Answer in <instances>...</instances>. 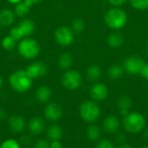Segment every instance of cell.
Segmentation results:
<instances>
[{
	"mask_svg": "<svg viewBox=\"0 0 148 148\" xmlns=\"http://www.w3.org/2000/svg\"><path fill=\"white\" fill-rule=\"evenodd\" d=\"M117 107L119 109V113L122 117L126 116L133 107V100L128 95H122L118 99Z\"/></svg>",
	"mask_w": 148,
	"mask_h": 148,
	"instance_id": "obj_17",
	"label": "cell"
},
{
	"mask_svg": "<svg viewBox=\"0 0 148 148\" xmlns=\"http://www.w3.org/2000/svg\"><path fill=\"white\" fill-rule=\"evenodd\" d=\"M28 129L32 135H39L42 134L46 129V124L44 120L39 116L33 117L28 122Z\"/></svg>",
	"mask_w": 148,
	"mask_h": 148,
	"instance_id": "obj_14",
	"label": "cell"
},
{
	"mask_svg": "<svg viewBox=\"0 0 148 148\" xmlns=\"http://www.w3.org/2000/svg\"><path fill=\"white\" fill-rule=\"evenodd\" d=\"M86 136L88 140L92 142H98L101 138V130L97 125L91 123L86 128Z\"/></svg>",
	"mask_w": 148,
	"mask_h": 148,
	"instance_id": "obj_21",
	"label": "cell"
},
{
	"mask_svg": "<svg viewBox=\"0 0 148 148\" xmlns=\"http://www.w3.org/2000/svg\"><path fill=\"white\" fill-rule=\"evenodd\" d=\"M6 117H7V112L5 111V109L0 108V121L5 120Z\"/></svg>",
	"mask_w": 148,
	"mask_h": 148,
	"instance_id": "obj_38",
	"label": "cell"
},
{
	"mask_svg": "<svg viewBox=\"0 0 148 148\" xmlns=\"http://www.w3.org/2000/svg\"><path fill=\"white\" fill-rule=\"evenodd\" d=\"M32 6L33 5L27 0H23L19 3L15 5V9H14L15 15L18 17L25 18L29 15Z\"/></svg>",
	"mask_w": 148,
	"mask_h": 148,
	"instance_id": "obj_22",
	"label": "cell"
},
{
	"mask_svg": "<svg viewBox=\"0 0 148 148\" xmlns=\"http://www.w3.org/2000/svg\"><path fill=\"white\" fill-rule=\"evenodd\" d=\"M9 83L14 91L23 94L32 88L33 79L29 76L25 69H17L10 75Z\"/></svg>",
	"mask_w": 148,
	"mask_h": 148,
	"instance_id": "obj_1",
	"label": "cell"
},
{
	"mask_svg": "<svg viewBox=\"0 0 148 148\" xmlns=\"http://www.w3.org/2000/svg\"><path fill=\"white\" fill-rule=\"evenodd\" d=\"M132 7L138 10H145L148 9V0H129Z\"/></svg>",
	"mask_w": 148,
	"mask_h": 148,
	"instance_id": "obj_28",
	"label": "cell"
},
{
	"mask_svg": "<svg viewBox=\"0 0 148 148\" xmlns=\"http://www.w3.org/2000/svg\"><path fill=\"white\" fill-rule=\"evenodd\" d=\"M79 114L82 121L91 124L97 121L101 114L99 105L95 101H84L79 107Z\"/></svg>",
	"mask_w": 148,
	"mask_h": 148,
	"instance_id": "obj_5",
	"label": "cell"
},
{
	"mask_svg": "<svg viewBox=\"0 0 148 148\" xmlns=\"http://www.w3.org/2000/svg\"><path fill=\"white\" fill-rule=\"evenodd\" d=\"M43 114L46 120H48L50 122L56 123V121L62 119L63 115V110L60 104H58L57 102L51 101L47 103V105L45 106Z\"/></svg>",
	"mask_w": 148,
	"mask_h": 148,
	"instance_id": "obj_9",
	"label": "cell"
},
{
	"mask_svg": "<svg viewBox=\"0 0 148 148\" xmlns=\"http://www.w3.org/2000/svg\"><path fill=\"white\" fill-rule=\"evenodd\" d=\"M49 143L47 140L39 139L33 144V148H49Z\"/></svg>",
	"mask_w": 148,
	"mask_h": 148,
	"instance_id": "obj_32",
	"label": "cell"
},
{
	"mask_svg": "<svg viewBox=\"0 0 148 148\" xmlns=\"http://www.w3.org/2000/svg\"><path fill=\"white\" fill-rule=\"evenodd\" d=\"M14 39H16V41H20L22 39H23V36L21 33V31L19 30L18 27L16 25V26H13L10 29V34Z\"/></svg>",
	"mask_w": 148,
	"mask_h": 148,
	"instance_id": "obj_30",
	"label": "cell"
},
{
	"mask_svg": "<svg viewBox=\"0 0 148 148\" xmlns=\"http://www.w3.org/2000/svg\"><path fill=\"white\" fill-rule=\"evenodd\" d=\"M128 16L127 12L119 7H113L109 9L104 15V22L106 25L114 29L118 30L126 26Z\"/></svg>",
	"mask_w": 148,
	"mask_h": 148,
	"instance_id": "obj_2",
	"label": "cell"
},
{
	"mask_svg": "<svg viewBox=\"0 0 148 148\" xmlns=\"http://www.w3.org/2000/svg\"><path fill=\"white\" fill-rule=\"evenodd\" d=\"M144 136H145V138H146V140H148V127L145 130V133H144Z\"/></svg>",
	"mask_w": 148,
	"mask_h": 148,
	"instance_id": "obj_43",
	"label": "cell"
},
{
	"mask_svg": "<svg viewBox=\"0 0 148 148\" xmlns=\"http://www.w3.org/2000/svg\"><path fill=\"white\" fill-rule=\"evenodd\" d=\"M102 127L106 133L109 134H115L120 130L121 121L117 116L108 115L104 119L102 123Z\"/></svg>",
	"mask_w": 148,
	"mask_h": 148,
	"instance_id": "obj_12",
	"label": "cell"
},
{
	"mask_svg": "<svg viewBox=\"0 0 148 148\" xmlns=\"http://www.w3.org/2000/svg\"><path fill=\"white\" fill-rule=\"evenodd\" d=\"M0 136H1V130H0Z\"/></svg>",
	"mask_w": 148,
	"mask_h": 148,
	"instance_id": "obj_45",
	"label": "cell"
},
{
	"mask_svg": "<svg viewBox=\"0 0 148 148\" xmlns=\"http://www.w3.org/2000/svg\"><path fill=\"white\" fill-rule=\"evenodd\" d=\"M56 42L61 46H70L75 42V32L68 26L62 25L58 27L54 33Z\"/></svg>",
	"mask_w": 148,
	"mask_h": 148,
	"instance_id": "obj_7",
	"label": "cell"
},
{
	"mask_svg": "<svg viewBox=\"0 0 148 148\" xmlns=\"http://www.w3.org/2000/svg\"><path fill=\"white\" fill-rule=\"evenodd\" d=\"M16 19L15 12L10 9H3L0 10V26L9 27L13 24Z\"/></svg>",
	"mask_w": 148,
	"mask_h": 148,
	"instance_id": "obj_19",
	"label": "cell"
},
{
	"mask_svg": "<svg viewBox=\"0 0 148 148\" xmlns=\"http://www.w3.org/2000/svg\"><path fill=\"white\" fill-rule=\"evenodd\" d=\"M25 70L31 79L35 80L45 76L48 74L49 68L42 62H34L31 64H29Z\"/></svg>",
	"mask_w": 148,
	"mask_h": 148,
	"instance_id": "obj_10",
	"label": "cell"
},
{
	"mask_svg": "<svg viewBox=\"0 0 148 148\" xmlns=\"http://www.w3.org/2000/svg\"><path fill=\"white\" fill-rule=\"evenodd\" d=\"M0 148H21V144L14 139H7L1 143Z\"/></svg>",
	"mask_w": 148,
	"mask_h": 148,
	"instance_id": "obj_29",
	"label": "cell"
},
{
	"mask_svg": "<svg viewBox=\"0 0 148 148\" xmlns=\"http://www.w3.org/2000/svg\"><path fill=\"white\" fill-rule=\"evenodd\" d=\"M140 148H148V146H143L142 147H140Z\"/></svg>",
	"mask_w": 148,
	"mask_h": 148,
	"instance_id": "obj_44",
	"label": "cell"
},
{
	"mask_svg": "<svg viewBox=\"0 0 148 148\" xmlns=\"http://www.w3.org/2000/svg\"><path fill=\"white\" fill-rule=\"evenodd\" d=\"M19 29V30L21 31L23 38L25 37H29L35 31L36 29V25L35 23L29 19V18H23L20 23L16 25Z\"/></svg>",
	"mask_w": 148,
	"mask_h": 148,
	"instance_id": "obj_16",
	"label": "cell"
},
{
	"mask_svg": "<svg viewBox=\"0 0 148 148\" xmlns=\"http://www.w3.org/2000/svg\"><path fill=\"white\" fill-rule=\"evenodd\" d=\"M0 35H1V30H0Z\"/></svg>",
	"mask_w": 148,
	"mask_h": 148,
	"instance_id": "obj_46",
	"label": "cell"
},
{
	"mask_svg": "<svg viewBox=\"0 0 148 148\" xmlns=\"http://www.w3.org/2000/svg\"><path fill=\"white\" fill-rule=\"evenodd\" d=\"M125 73L123 66L120 64H112L108 69V75L111 80L116 81L121 79Z\"/></svg>",
	"mask_w": 148,
	"mask_h": 148,
	"instance_id": "obj_25",
	"label": "cell"
},
{
	"mask_svg": "<svg viewBox=\"0 0 148 148\" xmlns=\"http://www.w3.org/2000/svg\"><path fill=\"white\" fill-rule=\"evenodd\" d=\"M102 75L101 68L97 64H92L87 69L86 75L89 82H97Z\"/></svg>",
	"mask_w": 148,
	"mask_h": 148,
	"instance_id": "obj_23",
	"label": "cell"
},
{
	"mask_svg": "<svg viewBox=\"0 0 148 148\" xmlns=\"http://www.w3.org/2000/svg\"><path fill=\"white\" fill-rule=\"evenodd\" d=\"M124 41H125V39H124L123 35L117 30L109 34V36L107 39L108 46L112 49H118V48L121 47L124 43Z\"/></svg>",
	"mask_w": 148,
	"mask_h": 148,
	"instance_id": "obj_20",
	"label": "cell"
},
{
	"mask_svg": "<svg viewBox=\"0 0 148 148\" xmlns=\"http://www.w3.org/2000/svg\"><path fill=\"white\" fill-rule=\"evenodd\" d=\"M74 62L73 56L69 52H63L60 55L58 58V66L60 69L63 70H68L69 69Z\"/></svg>",
	"mask_w": 148,
	"mask_h": 148,
	"instance_id": "obj_24",
	"label": "cell"
},
{
	"mask_svg": "<svg viewBox=\"0 0 148 148\" xmlns=\"http://www.w3.org/2000/svg\"><path fill=\"white\" fill-rule=\"evenodd\" d=\"M31 143V138L29 135H23L20 139V144L23 145H29Z\"/></svg>",
	"mask_w": 148,
	"mask_h": 148,
	"instance_id": "obj_35",
	"label": "cell"
},
{
	"mask_svg": "<svg viewBox=\"0 0 148 148\" xmlns=\"http://www.w3.org/2000/svg\"><path fill=\"white\" fill-rule=\"evenodd\" d=\"M95 148H115L114 143L109 140H101L97 142Z\"/></svg>",
	"mask_w": 148,
	"mask_h": 148,
	"instance_id": "obj_31",
	"label": "cell"
},
{
	"mask_svg": "<svg viewBox=\"0 0 148 148\" xmlns=\"http://www.w3.org/2000/svg\"><path fill=\"white\" fill-rule=\"evenodd\" d=\"M3 83H4L3 77L2 76V75H0V89H2V88L3 87Z\"/></svg>",
	"mask_w": 148,
	"mask_h": 148,
	"instance_id": "obj_40",
	"label": "cell"
},
{
	"mask_svg": "<svg viewBox=\"0 0 148 148\" xmlns=\"http://www.w3.org/2000/svg\"><path fill=\"white\" fill-rule=\"evenodd\" d=\"M119 148H133V147H132V146H130L129 144H126V143H125V144L121 145Z\"/></svg>",
	"mask_w": 148,
	"mask_h": 148,
	"instance_id": "obj_42",
	"label": "cell"
},
{
	"mask_svg": "<svg viewBox=\"0 0 148 148\" xmlns=\"http://www.w3.org/2000/svg\"><path fill=\"white\" fill-rule=\"evenodd\" d=\"M109 3L114 7H119L127 2V0H108Z\"/></svg>",
	"mask_w": 148,
	"mask_h": 148,
	"instance_id": "obj_34",
	"label": "cell"
},
{
	"mask_svg": "<svg viewBox=\"0 0 148 148\" xmlns=\"http://www.w3.org/2000/svg\"><path fill=\"white\" fill-rule=\"evenodd\" d=\"M26 121L20 115L13 114L8 119V126L11 132L20 134L26 128Z\"/></svg>",
	"mask_w": 148,
	"mask_h": 148,
	"instance_id": "obj_13",
	"label": "cell"
},
{
	"mask_svg": "<svg viewBox=\"0 0 148 148\" xmlns=\"http://www.w3.org/2000/svg\"><path fill=\"white\" fill-rule=\"evenodd\" d=\"M61 83L64 88L69 91H75L81 88L82 84V76L75 69H68L61 77Z\"/></svg>",
	"mask_w": 148,
	"mask_h": 148,
	"instance_id": "obj_6",
	"label": "cell"
},
{
	"mask_svg": "<svg viewBox=\"0 0 148 148\" xmlns=\"http://www.w3.org/2000/svg\"><path fill=\"white\" fill-rule=\"evenodd\" d=\"M49 148H62V145L60 140H54L50 141Z\"/></svg>",
	"mask_w": 148,
	"mask_h": 148,
	"instance_id": "obj_36",
	"label": "cell"
},
{
	"mask_svg": "<svg viewBox=\"0 0 148 148\" xmlns=\"http://www.w3.org/2000/svg\"><path fill=\"white\" fill-rule=\"evenodd\" d=\"M126 135L124 134H122V133H117L116 134V141L117 142H119V143H121V145L122 144H125V142H126Z\"/></svg>",
	"mask_w": 148,
	"mask_h": 148,
	"instance_id": "obj_33",
	"label": "cell"
},
{
	"mask_svg": "<svg viewBox=\"0 0 148 148\" xmlns=\"http://www.w3.org/2000/svg\"><path fill=\"white\" fill-rule=\"evenodd\" d=\"M122 124L127 132L130 134H138L145 129L147 120L140 112H129L123 117Z\"/></svg>",
	"mask_w": 148,
	"mask_h": 148,
	"instance_id": "obj_3",
	"label": "cell"
},
{
	"mask_svg": "<svg viewBox=\"0 0 148 148\" xmlns=\"http://www.w3.org/2000/svg\"><path fill=\"white\" fill-rule=\"evenodd\" d=\"M16 42H17V41L16 39H14L10 35H8V36H5L3 37V39L1 41V46L4 50L10 51V50L14 49L16 46H17Z\"/></svg>",
	"mask_w": 148,
	"mask_h": 148,
	"instance_id": "obj_26",
	"label": "cell"
},
{
	"mask_svg": "<svg viewBox=\"0 0 148 148\" xmlns=\"http://www.w3.org/2000/svg\"><path fill=\"white\" fill-rule=\"evenodd\" d=\"M17 51L23 58L26 60H33L39 56L41 46L36 39L25 37L20 40L17 43Z\"/></svg>",
	"mask_w": 148,
	"mask_h": 148,
	"instance_id": "obj_4",
	"label": "cell"
},
{
	"mask_svg": "<svg viewBox=\"0 0 148 148\" xmlns=\"http://www.w3.org/2000/svg\"><path fill=\"white\" fill-rule=\"evenodd\" d=\"M90 96L95 101H103L108 97L109 90L106 84L102 82H95L89 90Z\"/></svg>",
	"mask_w": 148,
	"mask_h": 148,
	"instance_id": "obj_11",
	"label": "cell"
},
{
	"mask_svg": "<svg viewBox=\"0 0 148 148\" xmlns=\"http://www.w3.org/2000/svg\"><path fill=\"white\" fill-rule=\"evenodd\" d=\"M46 134L49 141L61 140L63 137V129L60 125L53 123L47 128Z\"/></svg>",
	"mask_w": 148,
	"mask_h": 148,
	"instance_id": "obj_18",
	"label": "cell"
},
{
	"mask_svg": "<svg viewBox=\"0 0 148 148\" xmlns=\"http://www.w3.org/2000/svg\"><path fill=\"white\" fill-rule=\"evenodd\" d=\"M28 2H29L32 5H34V4H36V3H40L42 0H27Z\"/></svg>",
	"mask_w": 148,
	"mask_h": 148,
	"instance_id": "obj_41",
	"label": "cell"
},
{
	"mask_svg": "<svg viewBox=\"0 0 148 148\" xmlns=\"http://www.w3.org/2000/svg\"><path fill=\"white\" fill-rule=\"evenodd\" d=\"M71 29L75 33H82L86 29V23L81 17H76L72 21Z\"/></svg>",
	"mask_w": 148,
	"mask_h": 148,
	"instance_id": "obj_27",
	"label": "cell"
},
{
	"mask_svg": "<svg viewBox=\"0 0 148 148\" xmlns=\"http://www.w3.org/2000/svg\"><path fill=\"white\" fill-rule=\"evenodd\" d=\"M10 3H11V4H17V3H19L20 2H22L23 0H7Z\"/></svg>",
	"mask_w": 148,
	"mask_h": 148,
	"instance_id": "obj_39",
	"label": "cell"
},
{
	"mask_svg": "<svg viewBox=\"0 0 148 148\" xmlns=\"http://www.w3.org/2000/svg\"><path fill=\"white\" fill-rule=\"evenodd\" d=\"M146 61L139 56H132L127 57L123 63V68L129 75H140L145 65Z\"/></svg>",
	"mask_w": 148,
	"mask_h": 148,
	"instance_id": "obj_8",
	"label": "cell"
},
{
	"mask_svg": "<svg viewBox=\"0 0 148 148\" xmlns=\"http://www.w3.org/2000/svg\"><path fill=\"white\" fill-rule=\"evenodd\" d=\"M36 101L41 104H47L49 102L52 97V90L49 87L42 85L38 87L35 92Z\"/></svg>",
	"mask_w": 148,
	"mask_h": 148,
	"instance_id": "obj_15",
	"label": "cell"
},
{
	"mask_svg": "<svg viewBox=\"0 0 148 148\" xmlns=\"http://www.w3.org/2000/svg\"><path fill=\"white\" fill-rule=\"evenodd\" d=\"M140 75H141L144 79H146L147 81H148V63H147V64L145 65L143 70H142L141 73H140Z\"/></svg>",
	"mask_w": 148,
	"mask_h": 148,
	"instance_id": "obj_37",
	"label": "cell"
}]
</instances>
